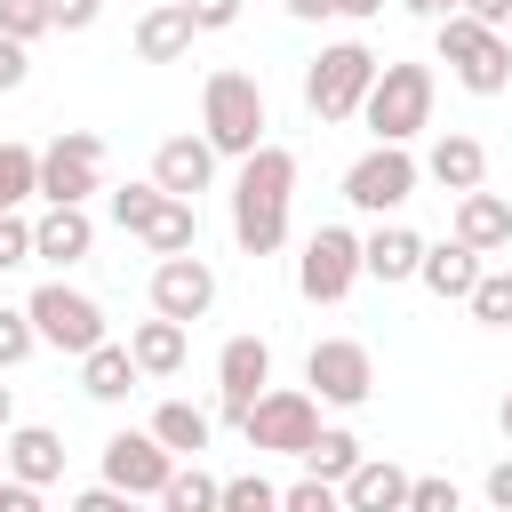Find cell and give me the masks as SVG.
<instances>
[{
	"mask_svg": "<svg viewBox=\"0 0 512 512\" xmlns=\"http://www.w3.org/2000/svg\"><path fill=\"white\" fill-rule=\"evenodd\" d=\"M360 272H368V264H360V232H344V224H320V232L304 240V256H296V288H304L312 304H344Z\"/></svg>",
	"mask_w": 512,
	"mask_h": 512,
	"instance_id": "52a82bcc",
	"label": "cell"
},
{
	"mask_svg": "<svg viewBox=\"0 0 512 512\" xmlns=\"http://www.w3.org/2000/svg\"><path fill=\"white\" fill-rule=\"evenodd\" d=\"M440 64H448L456 88H472V96H504V88H512V40H504L496 24H480V16H464V8L440 16Z\"/></svg>",
	"mask_w": 512,
	"mask_h": 512,
	"instance_id": "3957f363",
	"label": "cell"
},
{
	"mask_svg": "<svg viewBox=\"0 0 512 512\" xmlns=\"http://www.w3.org/2000/svg\"><path fill=\"white\" fill-rule=\"evenodd\" d=\"M32 328H40V344H56V352H88V344H104V304L96 296H80V288H64V280H48V288H32Z\"/></svg>",
	"mask_w": 512,
	"mask_h": 512,
	"instance_id": "ba28073f",
	"label": "cell"
},
{
	"mask_svg": "<svg viewBox=\"0 0 512 512\" xmlns=\"http://www.w3.org/2000/svg\"><path fill=\"white\" fill-rule=\"evenodd\" d=\"M88 192H104V144L88 128H64L40 152V200H88Z\"/></svg>",
	"mask_w": 512,
	"mask_h": 512,
	"instance_id": "8fae6325",
	"label": "cell"
},
{
	"mask_svg": "<svg viewBox=\"0 0 512 512\" xmlns=\"http://www.w3.org/2000/svg\"><path fill=\"white\" fill-rule=\"evenodd\" d=\"M8 424H16V392L0 384V432H8Z\"/></svg>",
	"mask_w": 512,
	"mask_h": 512,
	"instance_id": "681fc988",
	"label": "cell"
},
{
	"mask_svg": "<svg viewBox=\"0 0 512 512\" xmlns=\"http://www.w3.org/2000/svg\"><path fill=\"white\" fill-rule=\"evenodd\" d=\"M136 240H144L152 256H184V248H200V208L168 192V200H160V208L144 216V232H136Z\"/></svg>",
	"mask_w": 512,
	"mask_h": 512,
	"instance_id": "d4e9b609",
	"label": "cell"
},
{
	"mask_svg": "<svg viewBox=\"0 0 512 512\" xmlns=\"http://www.w3.org/2000/svg\"><path fill=\"white\" fill-rule=\"evenodd\" d=\"M208 176H216V144H208V136H168V144L152 152V184L176 192V200L208 192Z\"/></svg>",
	"mask_w": 512,
	"mask_h": 512,
	"instance_id": "2e32d148",
	"label": "cell"
},
{
	"mask_svg": "<svg viewBox=\"0 0 512 512\" xmlns=\"http://www.w3.org/2000/svg\"><path fill=\"white\" fill-rule=\"evenodd\" d=\"M496 424H504V440H512V392H504V400H496Z\"/></svg>",
	"mask_w": 512,
	"mask_h": 512,
	"instance_id": "f907efd6",
	"label": "cell"
},
{
	"mask_svg": "<svg viewBox=\"0 0 512 512\" xmlns=\"http://www.w3.org/2000/svg\"><path fill=\"white\" fill-rule=\"evenodd\" d=\"M96 16H104V0H48V24L56 32H88Z\"/></svg>",
	"mask_w": 512,
	"mask_h": 512,
	"instance_id": "f35d334b",
	"label": "cell"
},
{
	"mask_svg": "<svg viewBox=\"0 0 512 512\" xmlns=\"http://www.w3.org/2000/svg\"><path fill=\"white\" fill-rule=\"evenodd\" d=\"M8 472L32 480V488L64 480V440H56L48 424H8Z\"/></svg>",
	"mask_w": 512,
	"mask_h": 512,
	"instance_id": "7402d4cb",
	"label": "cell"
},
{
	"mask_svg": "<svg viewBox=\"0 0 512 512\" xmlns=\"http://www.w3.org/2000/svg\"><path fill=\"white\" fill-rule=\"evenodd\" d=\"M8 264H32V224L16 216V208H0V272Z\"/></svg>",
	"mask_w": 512,
	"mask_h": 512,
	"instance_id": "8d00e7d4",
	"label": "cell"
},
{
	"mask_svg": "<svg viewBox=\"0 0 512 512\" xmlns=\"http://www.w3.org/2000/svg\"><path fill=\"white\" fill-rule=\"evenodd\" d=\"M168 472H176V448L144 424V432H112L104 440V480L112 488H128V496H160L168 488Z\"/></svg>",
	"mask_w": 512,
	"mask_h": 512,
	"instance_id": "7c38bea8",
	"label": "cell"
},
{
	"mask_svg": "<svg viewBox=\"0 0 512 512\" xmlns=\"http://www.w3.org/2000/svg\"><path fill=\"white\" fill-rule=\"evenodd\" d=\"M120 504H128V488H112V480H104V488H80V496H72V512H120Z\"/></svg>",
	"mask_w": 512,
	"mask_h": 512,
	"instance_id": "b9f144b4",
	"label": "cell"
},
{
	"mask_svg": "<svg viewBox=\"0 0 512 512\" xmlns=\"http://www.w3.org/2000/svg\"><path fill=\"white\" fill-rule=\"evenodd\" d=\"M0 32L32 48L40 32H56V24H48V0H0Z\"/></svg>",
	"mask_w": 512,
	"mask_h": 512,
	"instance_id": "d6a6232c",
	"label": "cell"
},
{
	"mask_svg": "<svg viewBox=\"0 0 512 512\" xmlns=\"http://www.w3.org/2000/svg\"><path fill=\"white\" fill-rule=\"evenodd\" d=\"M456 8H464V16H480V24H496V32L512 24V0H456Z\"/></svg>",
	"mask_w": 512,
	"mask_h": 512,
	"instance_id": "f6af8a7d",
	"label": "cell"
},
{
	"mask_svg": "<svg viewBox=\"0 0 512 512\" xmlns=\"http://www.w3.org/2000/svg\"><path fill=\"white\" fill-rule=\"evenodd\" d=\"M288 16H336V0H280Z\"/></svg>",
	"mask_w": 512,
	"mask_h": 512,
	"instance_id": "7dc6e473",
	"label": "cell"
},
{
	"mask_svg": "<svg viewBox=\"0 0 512 512\" xmlns=\"http://www.w3.org/2000/svg\"><path fill=\"white\" fill-rule=\"evenodd\" d=\"M32 344H40V328H32V312H8V304H0V368H16V360H32Z\"/></svg>",
	"mask_w": 512,
	"mask_h": 512,
	"instance_id": "836d02e7",
	"label": "cell"
},
{
	"mask_svg": "<svg viewBox=\"0 0 512 512\" xmlns=\"http://www.w3.org/2000/svg\"><path fill=\"white\" fill-rule=\"evenodd\" d=\"M464 304H472V320H480V328H512V272H480Z\"/></svg>",
	"mask_w": 512,
	"mask_h": 512,
	"instance_id": "4dcf8cb0",
	"label": "cell"
},
{
	"mask_svg": "<svg viewBox=\"0 0 512 512\" xmlns=\"http://www.w3.org/2000/svg\"><path fill=\"white\" fill-rule=\"evenodd\" d=\"M160 200H168L160 184H120V192H112V224H120V232H144V216H152Z\"/></svg>",
	"mask_w": 512,
	"mask_h": 512,
	"instance_id": "1f68e13d",
	"label": "cell"
},
{
	"mask_svg": "<svg viewBox=\"0 0 512 512\" xmlns=\"http://www.w3.org/2000/svg\"><path fill=\"white\" fill-rule=\"evenodd\" d=\"M352 464H360V440H352L344 424H320V432H312V448H304V472H320V480H336V488H344V472H352Z\"/></svg>",
	"mask_w": 512,
	"mask_h": 512,
	"instance_id": "83f0119b",
	"label": "cell"
},
{
	"mask_svg": "<svg viewBox=\"0 0 512 512\" xmlns=\"http://www.w3.org/2000/svg\"><path fill=\"white\" fill-rule=\"evenodd\" d=\"M192 8V24L200 32H224V24H240V0H184Z\"/></svg>",
	"mask_w": 512,
	"mask_h": 512,
	"instance_id": "60d3db41",
	"label": "cell"
},
{
	"mask_svg": "<svg viewBox=\"0 0 512 512\" xmlns=\"http://www.w3.org/2000/svg\"><path fill=\"white\" fill-rule=\"evenodd\" d=\"M208 304H216V272H208V256L200 248H184V256H160L152 264V312H168V320H208Z\"/></svg>",
	"mask_w": 512,
	"mask_h": 512,
	"instance_id": "4fadbf2b",
	"label": "cell"
},
{
	"mask_svg": "<svg viewBox=\"0 0 512 512\" xmlns=\"http://www.w3.org/2000/svg\"><path fill=\"white\" fill-rule=\"evenodd\" d=\"M336 16H384V0H336Z\"/></svg>",
	"mask_w": 512,
	"mask_h": 512,
	"instance_id": "c3c4849f",
	"label": "cell"
},
{
	"mask_svg": "<svg viewBox=\"0 0 512 512\" xmlns=\"http://www.w3.org/2000/svg\"><path fill=\"white\" fill-rule=\"evenodd\" d=\"M336 496H344V488H336V480H320V472H304L296 488H280V504H288V512H328Z\"/></svg>",
	"mask_w": 512,
	"mask_h": 512,
	"instance_id": "d590c367",
	"label": "cell"
},
{
	"mask_svg": "<svg viewBox=\"0 0 512 512\" xmlns=\"http://www.w3.org/2000/svg\"><path fill=\"white\" fill-rule=\"evenodd\" d=\"M32 504H40V488L16 480V472H0V512H32Z\"/></svg>",
	"mask_w": 512,
	"mask_h": 512,
	"instance_id": "7bdbcfd3",
	"label": "cell"
},
{
	"mask_svg": "<svg viewBox=\"0 0 512 512\" xmlns=\"http://www.w3.org/2000/svg\"><path fill=\"white\" fill-rule=\"evenodd\" d=\"M224 504H232V512H272L280 488H272L264 472H240V480H224Z\"/></svg>",
	"mask_w": 512,
	"mask_h": 512,
	"instance_id": "e575fe53",
	"label": "cell"
},
{
	"mask_svg": "<svg viewBox=\"0 0 512 512\" xmlns=\"http://www.w3.org/2000/svg\"><path fill=\"white\" fill-rule=\"evenodd\" d=\"M368 88H376V56L360 40H336V48H320L304 64V112L312 120H352Z\"/></svg>",
	"mask_w": 512,
	"mask_h": 512,
	"instance_id": "5b68a950",
	"label": "cell"
},
{
	"mask_svg": "<svg viewBox=\"0 0 512 512\" xmlns=\"http://www.w3.org/2000/svg\"><path fill=\"white\" fill-rule=\"evenodd\" d=\"M424 176H432L440 192H472V184L488 176V152H480V136H464V128L432 136V152H424Z\"/></svg>",
	"mask_w": 512,
	"mask_h": 512,
	"instance_id": "ac0fdd59",
	"label": "cell"
},
{
	"mask_svg": "<svg viewBox=\"0 0 512 512\" xmlns=\"http://www.w3.org/2000/svg\"><path fill=\"white\" fill-rule=\"evenodd\" d=\"M360 264H368V280H416L424 240H416L408 224H376V232L360 240Z\"/></svg>",
	"mask_w": 512,
	"mask_h": 512,
	"instance_id": "603a6c76",
	"label": "cell"
},
{
	"mask_svg": "<svg viewBox=\"0 0 512 512\" xmlns=\"http://www.w3.org/2000/svg\"><path fill=\"white\" fill-rule=\"evenodd\" d=\"M288 200H296V152L256 144L232 176V240L240 256H272L288 240Z\"/></svg>",
	"mask_w": 512,
	"mask_h": 512,
	"instance_id": "6da1fadb",
	"label": "cell"
},
{
	"mask_svg": "<svg viewBox=\"0 0 512 512\" xmlns=\"http://www.w3.org/2000/svg\"><path fill=\"white\" fill-rule=\"evenodd\" d=\"M416 160H408V144H376V152H360L352 168H344V200L352 208H368V216H392L408 192H416Z\"/></svg>",
	"mask_w": 512,
	"mask_h": 512,
	"instance_id": "30bf717a",
	"label": "cell"
},
{
	"mask_svg": "<svg viewBox=\"0 0 512 512\" xmlns=\"http://www.w3.org/2000/svg\"><path fill=\"white\" fill-rule=\"evenodd\" d=\"M88 248H96L88 200H48V216L32 224V256H40V264H80Z\"/></svg>",
	"mask_w": 512,
	"mask_h": 512,
	"instance_id": "9a60e30c",
	"label": "cell"
},
{
	"mask_svg": "<svg viewBox=\"0 0 512 512\" xmlns=\"http://www.w3.org/2000/svg\"><path fill=\"white\" fill-rule=\"evenodd\" d=\"M504 40H512V24H504Z\"/></svg>",
	"mask_w": 512,
	"mask_h": 512,
	"instance_id": "f5cc1de1",
	"label": "cell"
},
{
	"mask_svg": "<svg viewBox=\"0 0 512 512\" xmlns=\"http://www.w3.org/2000/svg\"><path fill=\"white\" fill-rule=\"evenodd\" d=\"M480 488H488V504H496V512H512V456H504V464H488V480H480Z\"/></svg>",
	"mask_w": 512,
	"mask_h": 512,
	"instance_id": "ee69618b",
	"label": "cell"
},
{
	"mask_svg": "<svg viewBox=\"0 0 512 512\" xmlns=\"http://www.w3.org/2000/svg\"><path fill=\"white\" fill-rule=\"evenodd\" d=\"M360 120L376 128V144H408L416 128H432V64H376Z\"/></svg>",
	"mask_w": 512,
	"mask_h": 512,
	"instance_id": "277c9868",
	"label": "cell"
},
{
	"mask_svg": "<svg viewBox=\"0 0 512 512\" xmlns=\"http://www.w3.org/2000/svg\"><path fill=\"white\" fill-rule=\"evenodd\" d=\"M416 280H424L432 296H472V280H480V248H472V240H440V248H424Z\"/></svg>",
	"mask_w": 512,
	"mask_h": 512,
	"instance_id": "cb8c5ba5",
	"label": "cell"
},
{
	"mask_svg": "<svg viewBox=\"0 0 512 512\" xmlns=\"http://www.w3.org/2000/svg\"><path fill=\"white\" fill-rule=\"evenodd\" d=\"M200 136L216 144V152H232V160H248L256 144H264V88H256V72H208V88H200Z\"/></svg>",
	"mask_w": 512,
	"mask_h": 512,
	"instance_id": "7a4b0ae2",
	"label": "cell"
},
{
	"mask_svg": "<svg viewBox=\"0 0 512 512\" xmlns=\"http://www.w3.org/2000/svg\"><path fill=\"white\" fill-rule=\"evenodd\" d=\"M136 384H144V368H136V352H128V344H112V336H104V344H88V352H80V392H88V400H128Z\"/></svg>",
	"mask_w": 512,
	"mask_h": 512,
	"instance_id": "d6986e66",
	"label": "cell"
},
{
	"mask_svg": "<svg viewBox=\"0 0 512 512\" xmlns=\"http://www.w3.org/2000/svg\"><path fill=\"white\" fill-rule=\"evenodd\" d=\"M160 504H168V512H208V504H224V480H208L200 464H176L168 488H160Z\"/></svg>",
	"mask_w": 512,
	"mask_h": 512,
	"instance_id": "f1b7e54d",
	"label": "cell"
},
{
	"mask_svg": "<svg viewBox=\"0 0 512 512\" xmlns=\"http://www.w3.org/2000/svg\"><path fill=\"white\" fill-rule=\"evenodd\" d=\"M192 32H200V24H192V8H184V0L144 8V16H136V56H144V64H176V56L192 48Z\"/></svg>",
	"mask_w": 512,
	"mask_h": 512,
	"instance_id": "44dd1931",
	"label": "cell"
},
{
	"mask_svg": "<svg viewBox=\"0 0 512 512\" xmlns=\"http://www.w3.org/2000/svg\"><path fill=\"white\" fill-rule=\"evenodd\" d=\"M456 240H472L480 256H496V248H512V200L504 192H456Z\"/></svg>",
	"mask_w": 512,
	"mask_h": 512,
	"instance_id": "e0dca14e",
	"label": "cell"
},
{
	"mask_svg": "<svg viewBox=\"0 0 512 512\" xmlns=\"http://www.w3.org/2000/svg\"><path fill=\"white\" fill-rule=\"evenodd\" d=\"M304 384H312L328 408H360V400L376 392V360H368V344H352V336H320V344L304 352Z\"/></svg>",
	"mask_w": 512,
	"mask_h": 512,
	"instance_id": "9c48e42d",
	"label": "cell"
},
{
	"mask_svg": "<svg viewBox=\"0 0 512 512\" xmlns=\"http://www.w3.org/2000/svg\"><path fill=\"white\" fill-rule=\"evenodd\" d=\"M0 472H8V432H0Z\"/></svg>",
	"mask_w": 512,
	"mask_h": 512,
	"instance_id": "816d5d0a",
	"label": "cell"
},
{
	"mask_svg": "<svg viewBox=\"0 0 512 512\" xmlns=\"http://www.w3.org/2000/svg\"><path fill=\"white\" fill-rule=\"evenodd\" d=\"M408 512H456V480H408Z\"/></svg>",
	"mask_w": 512,
	"mask_h": 512,
	"instance_id": "74e56055",
	"label": "cell"
},
{
	"mask_svg": "<svg viewBox=\"0 0 512 512\" xmlns=\"http://www.w3.org/2000/svg\"><path fill=\"white\" fill-rule=\"evenodd\" d=\"M344 504H352V512H400V504H408V472H400L392 456H360V464L344 472Z\"/></svg>",
	"mask_w": 512,
	"mask_h": 512,
	"instance_id": "ffe728a7",
	"label": "cell"
},
{
	"mask_svg": "<svg viewBox=\"0 0 512 512\" xmlns=\"http://www.w3.org/2000/svg\"><path fill=\"white\" fill-rule=\"evenodd\" d=\"M400 8H408V16H424V24H440V16L456 8V0H400Z\"/></svg>",
	"mask_w": 512,
	"mask_h": 512,
	"instance_id": "bcb514c9",
	"label": "cell"
},
{
	"mask_svg": "<svg viewBox=\"0 0 512 512\" xmlns=\"http://www.w3.org/2000/svg\"><path fill=\"white\" fill-rule=\"evenodd\" d=\"M24 72H32L24 40H8V32H0V96H8V88H24Z\"/></svg>",
	"mask_w": 512,
	"mask_h": 512,
	"instance_id": "ab89813d",
	"label": "cell"
},
{
	"mask_svg": "<svg viewBox=\"0 0 512 512\" xmlns=\"http://www.w3.org/2000/svg\"><path fill=\"white\" fill-rule=\"evenodd\" d=\"M40 192V152L32 144H0V208H24Z\"/></svg>",
	"mask_w": 512,
	"mask_h": 512,
	"instance_id": "f546056e",
	"label": "cell"
},
{
	"mask_svg": "<svg viewBox=\"0 0 512 512\" xmlns=\"http://www.w3.org/2000/svg\"><path fill=\"white\" fill-rule=\"evenodd\" d=\"M152 432H160L176 456H200V448H208V416H200L192 400H160V408H152Z\"/></svg>",
	"mask_w": 512,
	"mask_h": 512,
	"instance_id": "4316f807",
	"label": "cell"
},
{
	"mask_svg": "<svg viewBox=\"0 0 512 512\" xmlns=\"http://www.w3.org/2000/svg\"><path fill=\"white\" fill-rule=\"evenodd\" d=\"M312 432H320V392H256V408L240 416V440L256 448V456H304L312 448Z\"/></svg>",
	"mask_w": 512,
	"mask_h": 512,
	"instance_id": "8992f818",
	"label": "cell"
},
{
	"mask_svg": "<svg viewBox=\"0 0 512 512\" xmlns=\"http://www.w3.org/2000/svg\"><path fill=\"white\" fill-rule=\"evenodd\" d=\"M128 352H136V368H144V376H176V368H184V320H168V312L136 320Z\"/></svg>",
	"mask_w": 512,
	"mask_h": 512,
	"instance_id": "484cf974",
	"label": "cell"
},
{
	"mask_svg": "<svg viewBox=\"0 0 512 512\" xmlns=\"http://www.w3.org/2000/svg\"><path fill=\"white\" fill-rule=\"evenodd\" d=\"M272 384V344L264 336H232L224 352H216V392H224V416L240 424L248 408H256V392Z\"/></svg>",
	"mask_w": 512,
	"mask_h": 512,
	"instance_id": "5bb4252c",
	"label": "cell"
}]
</instances>
